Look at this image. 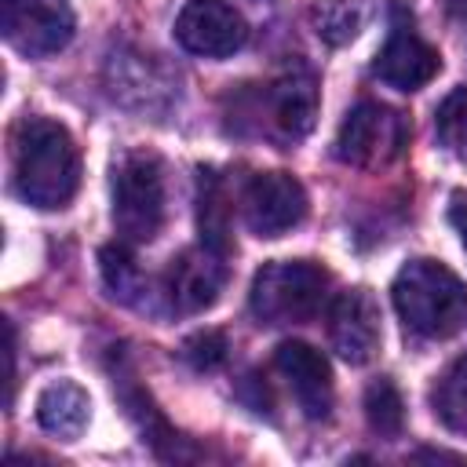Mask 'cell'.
I'll return each mask as SVG.
<instances>
[{"mask_svg":"<svg viewBox=\"0 0 467 467\" xmlns=\"http://www.w3.org/2000/svg\"><path fill=\"white\" fill-rule=\"evenodd\" d=\"M175 40L190 55L226 58L244 47L248 22L226 0H186L182 11L175 15Z\"/></svg>","mask_w":467,"mask_h":467,"instance_id":"ba28073f","label":"cell"},{"mask_svg":"<svg viewBox=\"0 0 467 467\" xmlns=\"http://www.w3.org/2000/svg\"><path fill=\"white\" fill-rule=\"evenodd\" d=\"M328 270L310 259H277L255 270L248 288V310L259 325H303L328 299Z\"/></svg>","mask_w":467,"mask_h":467,"instance_id":"3957f363","label":"cell"},{"mask_svg":"<svg viewBox=\"0 0 467 467\" xmlns=\"http://www.w3.org/2000/svg\"><path fill=\"white\" fill-rule=\"evenodd\" d=\"M11 179L33 208H62L80 182L73 135L47 117H22L11 131Z\"/></svg>","mask_w":467,"mask_h":467,"instance_id":"6da1fadb","label":"cell"},{"mask_svg":"<svg viewBox=\"0 0 467 467\" xmlns=\"http://www.w3.org/2000/svg\"><path fill=\"white\" fill-rule=\"evenodd\" d=\"M226 339H223V332H212V328H204V332H193L186 343H182V358L197 368V372H212V368H219L223 361H226Z\"/></svg>","mask_w":467,"mask_h":467,"instance_id":"44dd1931","label":"cell"},{"mask_svg":"<svg viewBox=\"0 0 467 467\" xmlns=\"http://www.w3.org/2000/svg\"><path fill=\"white\" fill-rule=\"evenodd\" d=\"M394 310L423 339H449L467 328V285L438 259H412L398 270Z\"/></svg>","mask_w":467,"mask_h":467,"instance_id":"7a4b0ae2","label":"cell"},{"mask_svg":"<svg viewBox=\"0 0 467 467\" xmlns=\"http://www.w3.org/2000/svg\"><path fill=\"white\" fill-rule=\"evenodd\" d=\"M438 69H441V55L427 40H420L412 29H394L372 62V73L398 91H416L431 84Z\"/></svg>","mask_w":467,"mask_h":467,"instance_id":"4fadbf2b","label":"cell"},{"mask_svg":"<svg viewBox=\"0 0 467 467\" xmlns=\"http://www.w3.org/2000/svg\"><path fill=\"white\" fill-rule=\"evenodd\" d=\"M277 372L288 379L299 409L306 420H328L332 412V368L325 361L321 350H314L310 343L288 339L277 347Z\"/></svg>","mask_w":467,"mask_h":467,"instance_id":"7c38bea8","label":"cell"},{"mask_svg":"<svg viewBox=\"0 0 467 467\" xmlns=\"http://www.w3.org/2000/svg\"><path fill=\"white\" fill-rule=\"evenodd\" d=\"M0 29L15 51L44 58L69 44L73 11L66 0H0Z\"/></svg>","mask_w":467,"mask_h":467,"instance_id":"8992f818","label":"cell"},{"mask_svg":"<svg viewBox=\"0 0 467 467\" xmlns=\"http://www.w3.org/2000/svg\"><path fill=\"white\" fill-rule=\"evenodd\" d=\"M431 401H434V416H438L449 431L467 434V354L456 358V361L441 372V379H438Z\"/></svg>","mask_w":467,"mask_h":467,"instance_id":"e0dca14e","label":"cell"},{"mask_svg":"<svg viewBox=\"0 0 467 467\" xmlns=\"http://www.w3.org/2000/svg\"><path fill=\"white\" fill-rule=\"evenodd\" d=\"M405 142H409L405 117L383 102L365 99L343 117L332 153L350 168H383L405 150Z\"/></svg>","mask_w":467,"mask_h":467,"instance_id":"5b68a950","label":"cell"},{"mask_svg":"<svg viewBox=\"0 0 467 467\" xmlns=\"http://www.w3.org/2000/svg\"><path fill=\"white\" fill-rule=\"evenodd\" d=\"M449 223H452V230L460 234V244H463V252H467V197H463V193L452 197V204H449Z\"/></svg>","mask_w":467,"mask_h":467,"instance_id":"7402d4cb","label":"cell"},{"mask_svg":"<svg viewBox=\"0 0 467 467\" xmlns=\"http://www.w3.org/2000/svg\"><path fill=\"white\" fill-rule=\"evenodd\" d=\"M99 270H102V281H106L109 296H117L124 303H135V296L142 292L146 277H142V270H139V263H135L128 244H117V241L106 244L99 252Z\"/></svg>","mask_w":467,"mask_h":467,"instance_id":"ac0fdd59","label":"cell"},{"mask_svg":"<svg viewBox=\"0 0 467 467\" xmlns=\"http://www.w3.org/2000/svg\"><path fill=\"white\" fill-rule=\"evenodd\" d=\"M223 285H226V255L208 248V244H197V248H186L171 259L164 292H168L175 310L201 314L219 299Z\"/></svg>","mask_w":467,"mask_h":467,"instance_id":"30bf717a","label":"cell"},{"mask_svg":"<svg viewBox=\"0 0 467 467\" xmlns=\"http://www.w3.org/2000/svg\"><path fill=\"white\" fill-rule=\"evenodd\" d=\"M328 339L332 350L350 361L365 365L379 350V306L368 288H347L328 306Z\"/></svg>","mask_w":467,"mask_h":467,"instance_id":"9c48e42d","label":"cell"},{"mask_svg":"<svg viewBox=\"0 0 467 467\" xmlns=\"http://www.w3.org/2000/svg\"><path fill=\"white\" fill-rule=\"evenodd\" d=\"M113 226L128 244H146L164 226V171L153 153H128L113 168Z\"/></svg>","mask_w":467,"mask_h":467,"instance_id":"277c9868","label":"cell"},{"mask_svg":"<svg viewBox=\"0 0 467 467\" xmlns=\"http://www.w3.org/2000/svg\"><path fill=\"white\" fill-rule=\"evenodd\" d=\"M241 215L255 237H281L306 219V190L288 171H259L241 193Z\"/></svg>","mask_w":467,"mask_h":467,"instance_id":"52a82bcc","label":"cell"},{"mask_svg":"<svg viewBox=\"0 0 467 467\" xmlns=\"http://www.w3.org/2000/svg\"><path fill=\"white\" fill-rule=\"evenodd\" d=\"M365 420L376 434H398L401 423H405V405H401V394L390 379H376L368 390H365Z\"/></svg>","mask_w":467,"mask_h":467,"instance_id":"ffe728a7","label":"cell"},{"mask_svg":"<svg viewBox=\"0 0 467 467\" xmlns=\"http://www.w3.org/2000/svg\"><path fill=\"white\" fill-rule=\"evenodd\" d=\"M310 26L325 44L343 47L365 26V0H314Z\"/></svg>","mask_w":467,"mask_h":467,"instance_id":"2e32d148","label":"cell"},{"mask_svg":"<svg viewBox=\"0 0 467 467\" xmlns=\"http://www.w3.org/2000/svg\"><path fill=\"white\" fill-rule=\"evenodd\" d=\"M434 131H438V142L467 161V88H456L445 95V102L438 106V117H434Z\"/></svg>","mask_w":467,"mask_h":467,"instance_id":"d6986e66","label":"cell"},{"mask_svg":"<svg viewBox=\"0 0 467 467\" xmlns=\"http://www.w3.org/2000/svg\"><path fill=\"white\" fill-rule=\"evenodd\" d=\"M197 230L201 244L230 255V208H226V190L219 175H201V197H197Z\"/></svg>","mask_w":467,"mask_h":467,"instance_id":"9a60e30c","label":"cell"},{"mask_svg":"<svg viewBox=\"0 0 467 467\" xmlns=\"http://www.w3.org/2000/svg\"><path fill=\"white\" fill-rule=\"evenodd\" d=\"M36 420L47 434H58V438H80L88 420H91V401L84 394V387L69 383V379H58L51 387L40 390L36 398Z\"/></svg>","mask_w":467,"mask_h":467,"instance_id":"5bb4252c","label":"cell"},{"mask_svg":"<svg viewBox=\"0 0 467 467\" xmlns=\"http://www.w3.org/2000/svg\"><path fill=\"white\" fill-rule=\"evenodd\" d=\"M266 131L281 142H299L317 117V84L306 69H288L263 91Z\"/></svg>","mask_w":467,"mask_h":467,"instance_id":"8fae6325","label":"cell"}]
</instances>
